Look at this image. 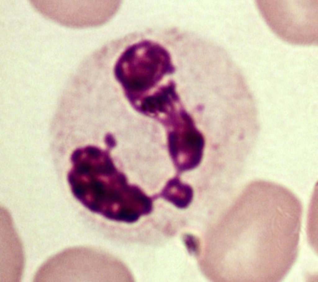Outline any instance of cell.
<instances>
[{
	"instance_id": "277c9868",
	"label": "cell",
	"mask_w": 318,
	"mask_h": 282,
	"mask_svg": "<svg viewBox=\"0 0 318 282\" xmlns=\"http://www.w3.org/2000/svg\"><path fill=\"white\" fill-rule=\"evenodd\" d=\"M180 132L169 136L170 149L177 165L182 170L193 169L200 163L205 145L204 137L193 121L183 123Z\"/></svg>"
},
{
	"instance_id": "8992f818",
	"label": "cell",
	"mask_w": 318,
	"mask_h": 282,
	"mask_svg": "<svg viewBox=\"0 0 318 282\" xmlns=\"http://www.w3.org/2000/svg\"><path fill=\"white\" fill-rule=\"evenodd\" d=\"M184 240L189 252L192 254L195 253L198 250V244L195 238L192 235H187L184 237Z\"/></svg>"
},
{
	"instance_id": "6da1fadb",
	"label": "cell",
	"mask_w": 318,
	"mask_h": 282,
	"mask_svg": "<svg viewBox=\"0 0 318 282\" xmlns=\"http://www.w3.org/2000/svg\"><path fill=\"white\" fill-rule=\"evenodd\" d=\"M68 180L75 197L90 210L110 220L132 223L146 214L150 199L115 166L108 151L88 146L72 154Z\"/></svg>"
},
{
	"instance_id": "5b68a950",
	"label": "cell",
	"mask_w": 318,
	"mask_h": 282,
	"mask_svg": "<svg viewBox=\"0 0 318 282\" xmlns=\"http://www.w3.org/2000/svg\"><path fill=\"white\" fill-rule=\"evenodd\" d=\"M163 195L176 206L183 208L188 206L191 202L193 192L190 186L174 179L166 185L163 191Z\"/></svg>"
},
{
	"instance_id": "52a82bcc",
	"label": "cell",
	"mask_w": 318,
	"mask_h": 282,
	"mask_svg": "<svg viewBox=\"0 0 318 282\" xmlns=\"http://www.w3.org/2000/svg\"><path fill=\"white\" fill-rule=\"evenodd\" d=\"M105 140L106 144L110 149L112 148L115 146L116 141L111 134H107L105 136Z\"/></svg>"
},
{
	"instance_id": "3957f363",
	"label": "cell",
	"mask_w": 318,
	"mask_h": 282,
	"mask_svg": "<svg viewBox=\"0 0 318 282\" xmlns=\"http://www.w3.org/2000/svg\"><path fill=\"white\" fill-rule=\"evenodd\" d=\"M318 0H257L264 20L279 38L296 45L318 43Z\"/></svg>"
},
{
	"instance_id": "7a4b0ae2",
	"label": "cell",
	"mask_w": 318,
	"mask_h": 282,
	"mask_svg": "<svg viewBox=\"0 0 318 282\" xmlns=\"http://www.w3.org/2000/svg\"><path fill=\"white\" fill-rule=\"evenodd\" d=\"M174 70L167 50L159 43L147 40L127 47L114 67L116 78L127 96H134L148 89L164 75Z\"/></svg>"
}]
</instances>
